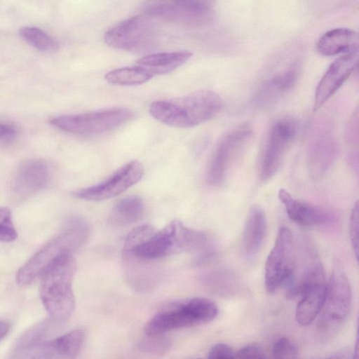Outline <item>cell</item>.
<instances>
[{"mask_svg":"<svg viewBox=\"0 0 359 359\" xmlns=\"http://www.w3.org/2000/svg\"><path fill=\"white\" fill-rule=\"evenodd\" d=\"M208 244L205 233L188 228L175 219L151 233L147 224L136 226L127 236L123 250L151 262L187 251H203L202 255L210 252Z\"/></svg>","mask_w":359,"mask_h":359,"instance_id":"obj_1","label":"cell"},{"mask_svg":"<svg viewBox=\"0 0 359 359\" xmlns=\"http://www.w3.org/2000/svg\"><path fill=\"white\" fill-rule=\"evenodd\" d=\"M222 107L219 94L211 90H199L182 97L155 101L149 107V113L168 126L192 128L212 118Z\"/></svg>","mask_w":359,"mask_h":359,"instance_id":"obj_2","label":"cell"},{"mask_svg":"<svg viewBox=\"0 0 359 359\" xmlns=\"http://www.w3.org/2000/svg\"><path fill=\"white\" fill-rule=\"evenodd\" d=\"M76 263L72 253H65L53 261L40 276L39 294L49 318L64 325L75 307L72 288Z\"/></svg>","mask_w":359,"mask_h":359,"instance_id":"obj_3","label":"cell"},{"mask_svg":"<svg viewBox=\"0 0 359 359\" xmlns=\"http://www.w3.org/2000/svg\"><path fill=\"white\" fill-rule=\"evenodd\" d=\"M218 313L216 304L207 298L193 297L172 302L159 311L146 324V336H162L176 329L208 323Z\"/></svg>","mask_w":359,"mask_h":359,"instance_id":"obj_4","label":"cell"},{"mask_svg":"<svg viewBox=\"0 0 359 359\" xmlns=\"http://www.w3.org/2000/svg\"><path fill=\"white\" fill-rule=\"evenodd\" d=\"M67 227L46 243L19 269L16 274L18 285H30L40 278L46 267L57 257L65 253H72L86 241L89 229L82 219L71 218Z\"/></svg>","mask_w":359,"mask_h":359,"instance_id":"obj_5","label":"cell"},{"mask_svg":"<svg viewBox=\"0 0 359 359\" xmlns=\"http://www.w3.org/2000/svg\"><path fill=\"white\" fill-rule=\"evenodd\" d=\"M133 116L131 110L126 108H111L88 113L65 115L50 120L51 125L67 133L92 136L113 130L130 121Z\"/></svg>","mask_w":359,"mask_h":359,"instance_id":"obj_6","label":"cell"},{"mask_svg":"<svg viewBox=\"0 0 359 359\" xmlns=\"http://www.w3.org/2000/svg\"><path fill=\"white\" fill-rule=\"evenodd\" d=\"M215 0H146L143 13L151 17L190 26L211 21Z\"/></svg>","mask_w":359,"mask_h":359,"instance_id":"obj_7","label":"cell"},{"mask_svg":"<svg viewBox=\"0 0 359 359\" xmlns=\"http://www.w3.org/2000/svg\"><path fill=\"white\" fill-rule=\"evenodd\" d=\"M297 133V122L290 116L281 118L271 126L258 158L257 172L262 181L269 180L278 172Z\"/></svg>","mask_w":359,"mask_h":359,"instance_id":"obj_8","label":"cell"},{"mask_svg":"<svg viewBox=\"0 0 359 359\" xmlns=\"http://www.w3.org/2000/svg\"><path fill=\"white\" fill-rule=\"evenodd\" d=\"M264 285L273 294L294 276L296 269V248L294 236L287 226H281L274 245L267 256L264 267Z\"/></svg>","mask_w":359,"mask_h":359,"instance_id":"obj_9","label":"cell"},{"mask_svg":"<svg viewBox=\"0 0 359 359\" xmlns=\"http://www.w3.org/2000/svg\"><path fill=\"white\" fill-rule=\"evenodd\" d=\"M252 135V126L241 123L226 133L217 144L208 166L206 180L212 186L222 184Z\"/></svg>","mask_w":359,"mask_h":359,"instance_id":"obj_10","label":"cell"},{"mask_svg":"<svg viewBox=\"0 0 359 359\" xmlns=\"http://www.w3.org/2000/svg\"><path fill=\"white\" fill-rule=\"evenodd\" d=\"M156 27L151 18L138 15L125 20L104 34L109 46L128 51H139L151 46L156 37Z\"/></svg>","mask_w":359,"mask_h":359,"instance_id":"obj_11","label":"cell"},{"mask_svg":"<svg viewBox=\"0 0 359 359\" xmlns=\"http://www.w3.org/2000/svg\"><path fill=\"white\" fill-rule=\"evenodd\" d=\"M144 168L138 161H132L115 171L103 182L75 191L72 195L86 201H103L115 197L137 184L142 177Z\"/></svg>","mask_w":359,"mask_h":359,"instance_id":"obj_12","label":"cell"},{"mask_svg":"<svg viewBox=\"0 0 359 359\" xmlns=\"http://www.w3.org/2000/svg\"><path fill=\"white\" fill-rule=\"evenodd\" d=\"M352 293L348 278L341 263L337 262L327 284L323 306L324 325L339 324L344 321L350 313Z\"/></svg>","mask_w":359,"mask_h":359,"instance_id":"obj_13","label":"cell"},{"mask_svg":"<svg viewBox=\"0 0 359 359\" xmlns=\"http://www.w3.org/2000/svg\"><path fill=\"white\" fill-rule=\"evenodd\" d=\"M358 49L344 53L329 66L320 80L314 96L313 110L321 108L340 88L358 65Z\"/></svg>","mask_w":359,"mask_h":359,"instance_id":"obj_14","label":"cell"},{"mask_svg":"<svg viewBox=\"0 0 359 359\" xmlns=\"http://www.w3.org/2000/svg\"><path fill=\"white\" fill-rule=\"evenodd\" d=\"M301 69V61L295 59L284 69L269 76L256 92L254 104L257 107H264L283 97L295 86Z\"/></svg>","mask_w":359,"mask_h":359,"instance_id":"obj_15","label":"cell"},{"mask_svg":"<svg viewBox=\"0 0 359 359\" xmlns=\"http://www.w3.org/2000/svg\"><path fill=\"white\" fill-rule=\"evenodd\" d=\"M325 280V272H320L302 283V292L295 311V319L299 325H310L323 308L327 290Z\"/></svg>","mask_w":359,"mask_h":359,"instance_id":"obj_16","label":"cell"},{"mask_svg":"<svg viewBox=\"0 0 359 359\" xmlns=\"http://www.w3.org/2000/svg\"><path fill=\"white\" fill-rule=\"evenodd\" d=\"M85 341V332L76 329L62 336L45 339L27 358H74L81 351Z\"/></svg>","mask_w":359,"mask_h":359,"instance_id":"obj_17","label":"cell"},{"mask_svg":"<svg viewBox=\"0 0 359 359\" xmlns=\"http://www.w3.org/2000/svg\"><path fill=\"white\" fill-rule=\"evenodd\" d=\"M49 178V168L45 161L39 159L27 161L15 172L12 190L19 197H27L43 189Z\"/></svg>","mask_w":359,"mask_h":359,"instance_id":"obj_18","label":"cell"},{"mask_svg":"<svg viewBox=\"0 0 359 359\" xmlns=\"http://www.w3.org/2000/svg\"><path fill=\"white\" fill-rule=\"evenodd\" d=\"M288 217L295 223L305 226H320L332 218L326 210L308 202L294 198L287 190L280 189L278 194Z\"/></svg>","mask_w":359,"mask_h":359,"instance_id":"obj_19","label":"cell"},{"mask_svg":"<svg viewBox=\"0 0 359 359\" xmlns=\"http://www.w3.org/2000/svg\"><path fill=\"white\" fill-rule=\"evenodd\" d=\"M267 231V219L263 208L255 204L249 209L242 233V251L245 257L252 259L259 252Z\"/></svg>","mask_w":359,"mask_h":359,"instance_id":"obj_20","label":"cell"},{"mask_svg":"<svg viewBox=\"0 0 359 359\" xmlns=\"http://www.w3.org/2000/svg\"><path fill=\"white\" fill-rule=\"evenodd\" d=\"M358 35L354 30L339 27L327 31L318 40L316 50L324 56H332L358 49Z\"/></svg>","mask_w":359,"mask_h":359,"instance_id":"obj_21","label":"cell"},{"mask_svg":"<svg viewBox=\"0 0 359 359\" xmlns=\"http://www.w3.org/2000/svg\"><path fill=\"white\" fill-rule=\"evenodd\" d=\"M61 326L50 318L32 326L15 342L12 358H27L39 344L49 338Z\"/></svg>","mask_w":359,"mask_h":359,"instance_id":"obj_22","label":"cell"},{"mask_svg":"<svg viewBox=\"0 0 359 359\" xmlns=\"http://www.w3.org/2000/svg\"><path fill=\"white\" fill-rule=\"evenodd\" d=\"M192 56L187 50L163 52L140 58L137 65L149 71L153 76L170 73L186 63Z\"/></svg>","mask_w":359,"mask_h":359,"instance_id":"obj_23","label":"cell"},{"mask_svg":"<svg viewBox=\"0 0 359 359\" xmlns=\"http://www.w3.org/2000/svg\"><path fill=\"white\" fill-rule=\"evenodd\" d=\"M336 142L333 137L325 134L311 144L308 154L309 166L315 177H319L330 168L336 155Z\"/></svg>","mask_w":359,"mask_h":359,"instance_id":"obj_24","label":"cell"},{"mask_svg":"<svg viewBox=\"0 0 359 359\" xmlns=\"http://www.w3.org/2000/svg\"><path fill=\"white\" fill-rule=\"evenodd\" d=\"M144 205L137 196H129L119 200L113 207L109 221L118 226L128 225L138 221L143 215Z\"/></svg>","mask_w":359,"mask_h":359,"instance_id":"obj_25","label":"cell"},{"mask_svg":"<svg viewBox=\"0 0 359 359\" xmlns=\"http://www.w3.org/2000/svg\"><path fill=\"white\" fill-rule=\"evenodd\" d=\"M154 76L144 68L136 65L114 69L104 76L109 83L118 86H135L149 81Z\"/></svg>","mask_w":359,"mask_h":359,"instance_id":"obj_26","label":"cell"},{"mask_svg":"<svg viewBox=\"0 0 359 359\" xmlns=\"http://www.w3.org/2000/svg\"><path fill=\"white\" fill-rule=\"evenodd\" d=\"M22 39L45 53H55L59 50V43L46 32L36 27H23L19 30Z\"/></svg>","mask_w":359,"mask_h":359,"instance_id":"obj_27","label":"cell"},{"mask_svg":"<svg viewBox=\"0 0 359 359\" xmlns=\"http://www.w3.org/2000/svg\"><path fill=\"white\" fill-rule=\"evenodd\" d=\"M18 233L13 225L10 210L0 208V241L11 242L16 239Z\"/></svg>","mask_w":359,"mask_h":359,"instance_id":"obj_28","label":"cell"},{"mask_svg":"<svg viewBox=\"0 0 359 359\" xmlns=\"http://www.w3.org/2000/svg\"><path fill=\"white\" fill-rule=\"evenodd\" d=\"M271 354L276 358H296L298 356V350L289 339L281 337L274 343Z\"/></svg>","mask_w":359,"mask_h":359,"instance_id":"obj_29","label":"cell"},{"mask_svg":"<svg viewBox=\"0 0 359 359\" xmlns=\"http://www.w3.org/2000/svg\"><path fill=\"white\" fill-rule=\"evenodd\" d=\"M358 203L355 202L351 212L349 219V236L355 259H358Z\"/></svg>","mask_w":359,"mask_h":359,"instance_id":"obj_30","label":"cell"},{"mask_svg":"<svg viewBox=\"0 0 359 359\" xmlns=\"http://www.w3.org/2000/svg\"><path fill=\"white\" fill-rule=\"evenodd\" d=\"M162 336L149 337L144 339L140 346L142 351L152 353H161L165 352L169 348L168 341Z\"/></svg>","mask_w":359,"mask_h":359,"instance_id":"obj_31","label":"cell"},{"mask_svg":"<svg viewBox=\"0 0 359 359\" xmlns=\"http://www.w3.org/2000/svg\"><path fill=\"white\" fill-rule=\"evenodd\" d=\"M18 127L11 121H0V143H11L19 135Z\"/></svg>","mask_w":359,"mask_h":359,"instance_id":"obj_32","label":"cell"},{"mask_svg":"<svg viewBox=\"0 0 359 359\" xmlns=\"http://www.w3.org/2000/svg\"><path fill=\"white\" fill-rule=\"evenodd\" d=\"M208 358L227 359L235 358L236 352L229 345L219 343L214 345L208 352Z\"/></svg>","mask_w":359,"mask_h":359,"instance_id":"obj_33","label":"cell"},{"mask_svg":"<svg viewBox=\"0 0 359 359\" xmlns=\"http://www.w3.org/2000/svg\"><path fill=\"white\" fill-rule=\"evenodd\" d=\"M266 357L265 351L262 347L255 344L247 345L236 352V358H263Z\"/></svg>","mask_w":359,"mask_h":359,"instance_id":"obj_34","label":"cell"},{"mask_svg":"<svg viewBox=\"0 0 359 359\" xmlns=\"http://www.w3.org/2000/svg\"><path fill=\"white\" fill-rule=\"evenodd\" d=\"M11 325L6 321H0V341L5 338L10 330Z\"/></svg>","mask_w":359,"mask_h":359,"instance_id":"obj_35","label":"cell"}]
</instances>
